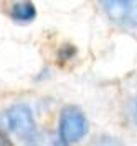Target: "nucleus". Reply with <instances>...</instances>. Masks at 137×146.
<instances>
[{
    "mask_svg": "<svg viewBox=\"0 0 137 146\" xmlns=\"http://www.w3.org/2000/svg\"><path fill=\"white\" fill-rule=\"evenodd\" d=\"M111 22L122 27H137V0H98Z\"/></svg>",
    "mask_w": 137,
    "mask_h": 146,
    "instance_id": "nucleus-3",
    "label": "nucleus"
},
{
    "mask_svg": "<svg viewBox=\"0 0 137 146\" xmlns=\"http://www.w3.org/2000/svg\"><path fill=\"white\" fill-rule=\"evenodd\" d=\"M89 131V123L86 115L78 106H64L60 115L58 138L61 145H73L81 141Z\"/></svg>",
    "mask_w": 137,
    "mask_h": 146,
    "instance_id": "nucleus-2",
    "label": "nucleus"
},
{
    "mask_svg": "<svg viewBox=\"0 0 137 146\" xmlns=\"http://www.w3.org/2000/svg\"><path fill=\"white\" fill-rule=\"evenodd\" d=\"M0 129L22 143H35L38 138L33 111L25 103H13L0 113Z\"/></svg>",
    "mask_w": 137,
    "mask_h": 146,
    "instance_id": "nucleus-1",
    "label": "nucleus"
},
{
    "mask_svg": "<svg viewBox=\"0 0 137 146\" xmlns=\"http://www.w3.org/2000/svg\"><path fill=\"white\" fill-rule=\"evenodd\" d=\"M76 55V50L73 48V45H63V48L60 50V60H69Z\"/></svg>",
    "mask_w": 137,
    "mask_h": 146,
    "instance_id": "nucleus-6",
    "label": "nucleus"
},
{
    "mask_svg": "<svg viewBox=\"0 0 137 146\" xmlns=\"http://www.w3.org/2000/svg\"><path fill=\"white\" fill-rule=\"evenodd\" d=\"M126 115H127L130 125H134V126L137 128V96H136V98H130V101L127 103Z\"/></svg>",
    "mask_w": 137,
    "mask_h": 146,
    "instance_id": "nucleus-5",
    "label": "nucleus"
},
{
    "mask_svg": "<svg viewBox=\"0 0 137 146\" xmlns=\"http://www.w3.org/2000/svg\"><path fill=\"white\" fill-rule=\"evenodd\" d=\"M9 15L18 23H30L37 18V9L30 0H18L10 5Z\"/></svg>",
    "mask_w": 137,
    "mask_h": 146,
    "instance_id": "nucleus-4",
    "label": "nucleus"
}]
</instances>
